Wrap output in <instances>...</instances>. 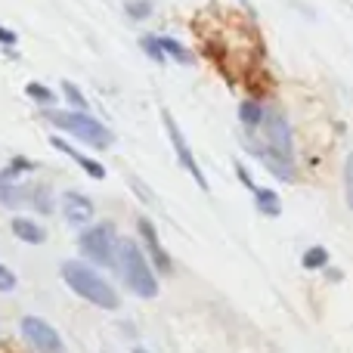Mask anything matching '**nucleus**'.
Segmentation results:
<instances>
[{
	"label": "nucleus",
	"instance_id": "1",
	"mask_svg": "<svg viewBox=\"0 0 353 353\" xmlns=\"http://www.w3.org/2000/svg\"><path fill=\"white\" fill-rule=\"evenodd\" d=\"M245 149L251 155H257L267 165V171L276 174L279 180L285 183L294 180V137H292V124L285 121L282 112L267 109L261 128L245 134Z\"/></svg>",
	"mask_w": 353,
	"mask_h": 353
},
{
	"label": "nucleus",
	"instance_id": "2",
	"mask_svg": "<svg viewBox=\"0 0 353 353\" xmlns=\"http://www.w3.org/2000/svg\"><path fill=\"white\" fill-rule=\"evenodd\" d=\"M62 282H65L78 298H84L87 304L99 307V310H118V307H121V294L112 288V282H105V276L84 261L62 263Z\"/></svg>",
	"mask_w": 353,
	"mask_h": 353
},
{
	"label": "nucleus",
	"instance_id": "3",
	"mask_svg": "<svg viewBox=\"0 0 353 353\" xmlns=\"http://www.w3.org/2000/svg\"><path fill=\"white\" fill-rule=\"evenodd\" d=\"M118 270H121V279L130 294H137L143 301L159 294V279L152 273V263H149L146 251L134 239H121L118 242Z\"/></svg>",
	"mask_w": 353,
	"mask_h": 353
},
{
	"label": "nucleus",
	"instance_id": "4",
	"mask_svg": "<svg viewBox=\"0 0 353 353\" xmlns=\"http://www.w3.org/2000/svg\"><path fill=\"white\" fill-rule=\"evenodd\" d=\"M43 118H47L53 128H59L62 134L74 137V140L87 143L90 149H109L112 143H115V134H112L109 128H105L103 121H97V118L90 115V112H78V109H47L43 112Z\"/></svg>",
	"mask_w": 353,
	"mask_h": 353
},
{
	"label": "nucleus",
	"instance_id": "5",
	"mask_svg": "<svg viewBox=\"0 0 353 353\" xmlns=\"http://www.w3.org/2000/svg\"><path fill=\"white\" fill-rule=\"evenodd\" d=\"M118 242H121V239L115 236V226L112 223H97V226H87V230L78 232L81 254L90 263L105 267V270L118 267Z\"/></svg>",
	"mask_w": 353,
	"mask_h": 353
},
{
	"label": "nucleus",
	"instance_id": "6",
	"mask_svg": "<svg viewBox=\"0 0 353 353\" xmlns=\"http://www.w3.org/2000/svg\"><path fill=\"white\" fill-rule=\"evenodd\" d=\"M19 332H22V338L28 341L31 350H37V353H65V344H62L59 332H56L47 319L25 316L22 323H19Z\"/></svg>",
	"mask_w": 353,
	"mask_h": 353
},
{
	"label": "nucleus",
	"instance_id": "7",
	"mask_svg": "<svg viewBox=\"0 0 353 353\" xmlns=\"http://www.w3.org/2000/svg\"><path fill=\"white\" fill-rule=\"evenodd\" d=\"M161 121H165L168 140H171V146H174V152H176V161H180V165H183V171H189V176H192V180L199 183L201 189H208V180H205V174H201V168H199V161H195L192 149H189L186 137H183V130L176 128L174 115H171V112H168V109L161 112Z\"/></svg>",
	"mask_w": 353,
	"mask_h": 353
},
{
	"label": "nucleus",
	"instance_id": "8",
	"mask_svg": "<svg viewBox=\"0 0 353 353\" xmlns=\"http://www.w3.org/2000/svg\"><path fill=\"white\" fill-rule=\"evenodd\" d=\"M28 195H31V186L28 183H22V176L12 174L10 168L0 171V208L16 211V208L28 205Z\"/></svg>",
	"mask_w": 353,
	"mask_h": 353
},
{
	"label": "nucleus",
	"instance_id": "9",
	"mask_svg": "<svg viewBox=\"0 0 353 353\" xmlns=\"http://www.w3.org/2000/svg\"><path fill=\"white\" fill-rule=\"evenodd\" d=\"M137 230H140V239H143V245H146V254L152 257V263L161 270V273H174V263H171V254L165 251V245L159 242V232H155V226H152V220L149 217H140L137 220Z\"/></svg>",
	"mask_w": 353,
	"mask_h": 353
},
{
	"label": "nucleus",
	"instance_id": "10",
	"mask_svg": "<svg viewBox=\"0 0 353 353\" xmlns=\"http://www.w3.org/2000/svg\"><path fill=\"white\" fill-rule=\"evenodd\" d=\"M93 214H97V208H93V201L87 199L84 192H78V189H68V192H62V217H65L72 226L90 223Z\"/></svg>",
	"mask_w": 353,
	"mask_h": 353
},
{
	"label": "nucleus",
	"instance_id": "11",
	"mask_svg": "<svg viewBox=\"0 0 353 353\" xmlns=\"http://www.w3.org/2000/svg\"><path fill=\"white\" fill-rule=\"evenodd\" d=\"M50 146H53V149H59V152H65L68 159H72L78 168H84L87 176H93V180H103V176H105V168L99 165V161L87 159L84 152H78V149H74V146H68V143H65V140H59V137H53V140H50Z\"/></svg>",
	"mask_w": 353,
	"mask_h": 353
},
{
	"label": "nucleus",
	"instance_id": "12",
	"mask_svg": "<svg viewBox=\"0 0 353 353\" xmlns=\"http://www.w3.org/2000/svg\"><path fill=\"white\" fill-rule=\"evenodd\" d=\"M10 230H12V236H16L19 242H28V245H43L47 242V230H43L37 220H31V217H12Z\"/></svg>",
	"mask_w": 353,
	"mask_h": 353
},
{
	"label": "nucleus",
	"instance_id": "13",
	"mask_svg": "<svg viewBox=\"0 0 353 353\" xmlns=\"http://www.w3.org/2000/svg\"><path fill=\"white\" fill-rule=\"evenodd\" d=\"M263 115H267V105L257 103V99H245L242 105H239V121H242L245 134H251V130H257L263 124Z\"/></svg>",
	"mask_w": 353,
	"mask_h": 353
},
{
	"label": "nucleus",
	"instance_id": "14",
	"mask_svg": "<svg viewBox=\"0 0 353 353\" xmlns=\"http://www.w3.org/2000/svg\"><path fill=\"white\" fill-rule=\"evenodd\" d=\"M251 195H254V205L261 214H267V217H279L282 214V199L276 195V189H263V186H254L251 189Z\"/></svg>",
	"mask_w": 353,
	"mask_h": 353
},
{
	"label": "nucleus",
	"instance_id": "15",
	"mask_svg": "<svg viewBox=\"0 0 353 353\" xmlns=\"http://www.w3.org/2000/svg\"><path fill=\"white\" fill-rule=\"evenodd\" d=\"M28 205L34 208L37 214H53L56 211V199H53V189L43 186V183H37V186H31V195H28Z\"/></svg>",
	"mask_w": 353,
	"mask_h": 353
},
{
	"label": "nucleus",
	"instance_id": "16",
	"mask_svg": "<svg viewBox=\"0 0 353 353\" xmlns=\"http://www.w3.org/2000/svg\"><path fill=\"white\" fill-rule=\"evenodd\" d=\"M155 41H159V47H161V53L168 56V59H176L180 62V65H192V53H189L186 47H183V43H176L174 37H155Z\"/></svg>",
	"mask_w": 353,
	"mask_h": 353
},
{
	"label": "nucleus",
	"instance_id": "17",
	"mask_svg": "<svg viewBox=\"0 0 353 353\" xmlns=\"http://www.w3.org/2000/svg\"><path fill=\"white\" fill-rule=\"evenodd\" d=\"M301 263H304L307 270H325V267H329V251H325L323 245H313V248L304 251Z\"/></svg>",
	"mask_w": 353,
	"mask_h": 353
},
{
	"label": "nucleus",
	"instance_id": "18",
	"mask_svg": "<svg viewBox=\"0 0 353 353\" xmlns=\"http://www.w3.org/2000/svg\"><path fill=\"white\" fill-rule=\"evenodd\" d=\"M124 12H128V19H134V22H146V19L152 16V0H128Z\"/></svg>",
	"mask_w": 353,
	"mask_h": 353
},
{
	"label": "nucleus",
	"instance_id": "19",
	"mask_svg": "<svg viewBox=\"0 0 353 353\" xmlns=\"http://www.w3.org/2000/svg\"><path fill=\"white\" fill-rule=\"evenodd\" d=\"M25 97H31V99H34V103H41V105H53V103H56V93L50 90V87L37 84V81H31V84H25Z\"/></svg>",
	"mask_w": 353,
	"mask_h": 353
},
{
	"label": "nucleus",
	"instance_id": "20",
	"mask_svg": "<svg viewBox=\"0 0 353 353\" xmlns=\"http://www.w3.org/2000/svg\"><path fill=\"white\" fill-rule=\"evenodd\" d=\"M62 93H65V99H68V105H72V109H78V112L90 109V105H87V99H84V93H81L72 81H62Z\"/></svg>",
	"mask_w": 353,
	"mask_h": 353
},
{
	"label": "nucleus",
	"instance_id": "21",
	"mask_svg": "<svg viewBox=\"0 0 353 353\" xmlns=\"http://www.w3.org/2000/svg\"><path fill=\"white\" fill-rule=\"evenodd\" d=\"M140 47H143V53H146V56H149V59H152V62H159V65H161V62L168 59V56L161 53L159 41H155L152 34H146V37H143V41H140Z\"/></svg>",
	"mask_w": 353,
	"mask_h": 353
},
{
	"label": "nucleus",
	"instance_id": "22",
	"mask_svg": "<svg viewBox=\"0 0 353 353\" xmlns=\"http://www.w3.org/2000/svg\"><path fill=\"white\" fill-rule=\"evenodd\" d=\"M344 201H347V208L353 211V152L344 161Z\"/></svg>",
	"mask_w": 353,
	"mask_h": 353
},
{
	"label": "nucleus",
	"instance_id": "23",
	"mask_svg": "<svg viewBox=\"0 0 353 353\" xmlns=\"http://www.w3.org/2000/svg\"><path fill=\"white\" fill-rule=\"evenodd\" d=\"M16 285H19V279H16V273H12L6 263H0V294H10V292H16Z\"/></svg>",
	"mask_w": 353,
	"mask_h": 353
},
{
	"label": "nucleus",
	"instance_id": "24",
	"mask_svg": "<svg viewBox=\"0 0 353 353\" xmlns=\"http://www.w3.org/2000/svg\"><path fill=\"white\" fill-rule=\"evenodd\" d=\"M10 171H12V174H19V176H22V174L34 171V165H31V161H28V159H12V161H10Z\"/></svg>",
	"mask_w": 353,
	"mask_h": 353
},
{
	"label": "nucleus",
	"instance_id": "25",
	"mask_svg": "<svg viewBox=\"0 0 353 353\" xmlns=\"http://www.w3.org/2000/svg\"><path fill=\"white\" fill-rule=\"evenodd\" d=\"M16 31H10V28H0V43H6V47H16Z\"/></svg>",
	"mask_w": 353,
	"mask_h": 353
},
{
	"label": "nucleus",
	"instance_id": "26",
	"mask_svg": "<svg viewBox=\"0 0 353 353\" xmlns=\"http://www.w3.org/2000/svg\"><path fill=\"white\" fill-rule=\"evenodd\" d=\"M236 174H239V180L245 183V189H254V180H251V176H248V171H245L242 165H236Z\"/></svg>",
	"mask_w": 353,
	"mask_h": 353
},
{
	"label": "nucleus",
	"instance_id": "27",
	"mask_svg": "<svg viewBox=\"0 0 353 353\" xmlns=\"http://www.w3.org/2000/svg\"><path fill=\"white\" fill-rule=\"evenodd\" d=\"M325 276H329L332 282H338V279H341V270H329V267H325Z\"/></svg>",
	"mask_w": 353,
	"mask_h": 353
},
{
	"label": "nucleus",
	"instance_id": "28",
	"mask_svg": "<svg viewBox=\"0 0 353 353\" xmlns=\"http://www.w3.org/2000/svg\"><path fill=\"white\" fill-rule=\"evenodd\" d=\"M134 353H149L146 347H134Z\"/></svg>",
	"mask_w": 353,
	"mask_h": 353
}]
</instances>
